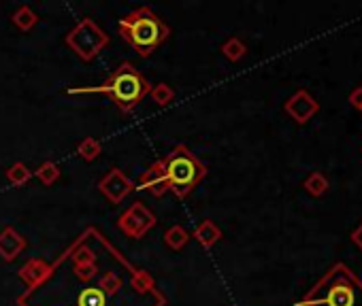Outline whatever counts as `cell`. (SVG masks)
I'll use <instances>...</instances> for the list:
<instances>
[{"instance_id":"e0dca14e","label":"cell","mask_w":362,"mask_h":306,"mask_svg":"<svg viewBox=\"0 0 362 306\" xmlns=\"http://www.w3.org/2000/svg\"><path fill=\"white\" fill-rule=\"evenodd\" d=\"M313 198H319L329 192V179L324 177L322 172H311L309 177L305 179V185H303Z\"/></svg>"},{"instance_id":"484cf974","label":"cell","mask_w":362,"mask_h":306,"mask_svg":"<svg viewBox=\"0 0 362 306\" xmlns=\"http://www.w3.org/2000/svg\"><path fill=\"white\" fill-rule=\"evenodd\" d=\"M349 105L354 109H360L362 111V87H356V90L349 94Z\"/></svg>"},{"instance_id":"4fadbf2b","label":"cell","mask_w":362,"mask_h":306,"mask_svg":"<svg viewBox=\"0 0 362 306\" xmlns=\"http://www.w3.org/2000/svg\"><path fill=\"white\" fill-rule=\"evenodd\" d=\"M11 22H13V26L17 28V30H22V32H30L36 24H38V17H36V13L30 9V7H20L15 13H13V17H11Z\"/></svg>"},{"instance_id":"2e32d148","label":"cell","mask_w":362,"mask_h":306,"mask_svg":"<svg viewBox=\"0 0 362 306\" xmlns=\"http://www.w3.org/2000/svg\"><path fill=\"white\" fill-rule=\"evenodd\" d=\"M100 153H103V145H100L98 139L88 137L77 145V155L82 158L84 162H94Z\"/></svg>"},{"instance_id":"5bb4252c","label":"cell","mask_w":362,"mask_h":306,"mask_svg":"<svg viewBox=\"0 0 362 306\" xmlns=\"http://www.w3.org/2000/svg\"><path fill=\"white\" fill-rule=\"evenodd\" d=\"M147 96H149L151 102L158 105V107H169V105L173 102V98H175V90H173V87H171L169 83H158V85L151 87Z\"/></svg>"},{"instance_id":"30bf717a","label":"cell","mask_w":362,"mask_h":306,"mask_svg":"<svg viewBox=\"0 0 362 306\" xmlns=\"http://www.w3.org/2000/svg\"><path fill=\"white\" fill-rule=\"evenodd\" d=\"M26 249V238L15 228H5L0 232V257L5 261H13Z\"/></svg>"},{"instance_id":"ffe728a7","label":"cell","mask_w":362,"mask_h":306,"mask_svg":"<svg viewBox=\"0 0 362 306\" xmlns=\"http://www.w3.org/2000/svg\"><path fill=\"white\" fill-rule=\"evenodd\" d=\"M222 54L230 60V62H239L241 58H243L248 54V47H246V43L236 38V36H230L224 45H222Z\"/></svg>"},{"instance_id":"277c9868","label":"cell","mask_w":362,"mask_h":306,"mask_svg":"<svg viewBox=\"0 0 362 306\" xmlns=\"http://www.w3.org/2000/svg\"><path fill=\"white\" fill-rule=\"evenodd\" d=\"M165 162V174L169 192L177 198H186L194 192V188L207 177V166L200 162L186 145H177Z\"/></svg>"},{"instance_id":"ba28073f","label":"cell","mask_w":362,"mask_h":306,"mask_svg":"<svg viewBox=\"0 0 362 306\" xmlns=\"http://www.w3.org/2000/svg\"><path fill=\"white\" fill-rule=\"evenodd\" d=\"M284 109L296 123H307L319 111V105L307 90H299L292 98H288Z\"/></svg>"},{"instance_id":"3957f363","label":"cell","mask_w":362,"mask_h":306,"mask_svg":"<svg viewBox=\"0 0 362 306\" xmlns=\"http://www.w3.org/2000/svg\"><path fill=\"white\" fill-rule=\"evenodd\" d=\"M119 34L141 56L149 58L169 36V26L149 7H139L119 22Z\"/></svg>"},{"instance_id":"7a4b0ae2","label":"cell","mask_w":362,"mask_h":306,"mask_svg":"<svg viewBox=\"0 0 362 306\" xmlns=\"http://www.w3.org/2000/svg\"><path fill=\"white\" fill-rule=\"evenodd\" d=\"M149 81L130 62H122L103 85L79 87V90H68V94H107L119 111L130 113L149 94Z\"/></svg>"},{"instance_id":"5b68a950","label":"cell","mask_w":362,"mask_h":306,"mask_svg":"<svg viewBox=\"0 0 362 306\" xmlns=\"http://www.w3.org/2000/svg\"><path fill=\"white\" fill-rule=\"evenodd\" d=\"M64 43L82 60L92 62L109 45V36L96 26V22L86 17L66 34Z\"/></svg>"},{"instance_id":"d4e9b609","label":"cell","mask_w":362,"mask_h":306,"mask_svg":"<svg viewBox=\"0 0 362 306\" xmlns=\"http://www.w3.org/2000/svg\"><path fill=\"white\" fill-rule=\"evenodd\" d=\"M75 264H94V253L90 249H82L77 255H73Z\"/></svg>"},{"instance_id":"8992f818","label":"cell","mask_w":362,"mask_h":306,"mask_svg":"<svg viewBox=\"0 0 362 306\" xmlns=\"http://www.w3.org/2000/svg\"><path fill=\"white\" fill-rule=\"evenodd\" d=\"M153 226H156V215L143 202L130 204L117 220V228L122 230V234L135 240L143 238Z\"/></svg>"},{"instance_id":"7402d4cb","label":"cell","mask_w":362,"mask_h":306,"mask_svg":"<svg viewBox=\"0 0 362 306\" xmlns=\"http://www.w3.org/2000/svg\"><path fill=\"white\" fill-rule=\"evenodd\" d=\"M98 289L109 298V296H115L119 289H122V279H119V275L117 273H105L103 277H100V283H98Z\"/></svg>"},{"instance_id":"7c38bea8","label":"cell","mask_w":362,"mask_h":306,"mask_svg":"<svg viewBox=\"0 0 362 306\" xmlns=\"http://www.w3.org/2000/svg\"><path fill=\"white\" fill-rule=\"evenodd\" d=\"M192 238H194L200 247L211 249V247L222 238V230L218 228V224H216L213 220H203V222H200V224L196 226Z\"/></svg>"},{"instance_id":"9c48e42d","label":"cell","mask_w":362,"mask_h":306,"mask_svg":"<svg viewBox=\"0 0 362 306\" xmlns=\"http://www.w3.org/2000/svg\"><path fill=\"white\" fill-rule=\"evenodd\" d=\"M141 192H149L151 196L160 198L169 192V185H167V174H165V162L163 160H156L139 179V188Z\"/></svg>"},{"instance_id":"44dd1931","label":"cell","mask_w":362,"mask_h":306,"mask_svg":"<svg viewBox=\"0 0 362 306\" xmlns=\"http://www.w3.org/2000/svg\"><path fill=\"white\" fill-rule=\"evenodd\" d=\"M77 306H107V296L98 287H88L79 293Z\"/></svg>"},{"instance_id":"52a82bcc","label":"cell","mask_w":362,"mask_h":306,"mask_svg":"<svg viewBox=\"0 0 362 306\" xmlns=\"http://www.w3.org/2000/svg\"><path fill=\"white\" fill-rule=\"evenodd\" d=\"M135 190H137V185L119 168H111L98 183V192L111 204H122V200L128 198Z\"/></svg>"},{"instance_id":"4316f807","label":"cell","mask_w":362,"mask_h":306,"mask_svg":"<svg viewBox=\"0 0 362 306\" xmlns=\"http://www.w3.org/2000/svg\"><path fill=\"white\" fill-rule=\"evenodd\" d=\"M352 240H354V245L362 251V224L352 232Z\"/></svg>"},{"instance_id":"ac0fdd59","label":"cell","mask_w":362,"mask_h":306,"mask_svg":"<svg viewBox=\"0 0 362 306\" xmlns=\"http://www.w3.org/2000/svg\"><path fill=\"white\" fill-rule=\"evenodd\" d=\"M36 179L41 181L43 185L52 188L58 179H60V166L56 162H43L41 166L36 168Z\"/></svg>"},{"instance_id":"9a60e30c","label":"cell","mask_w":362,"mask_h":306,"mask_svg":"<svg viewBox=\"0 0 362 306\" xmlns=\"http://www.w3.org/2000/svg\"><path fill=\"white\" fill-rule=\"evenodd\" d=\"M30 179H32V170H30L26 164L15 162L13 166H9V170H7V181H9L13 188H22V185H26Z\"/></svg>"},{"instance_id":"6da1fadb","label":"cell","mask_w":362,"mask_h":306,"mask_svg":"<svg viewBox=\"0 0 362 306\" xmlns=\"http://www.w3.org/2000/svg\"><path fill=\"white\" fill-rule=\"evenodd\" d=\"M296 306H362V279L345 264H335Z\"/></svg>"},{"instance_id":"603a6c76","label":"cell","mask_w":362,"mask_h":306,"mask_svg":"<svg viewBox=\"0 0 362 306\" xmlns=\"http://www.w3.org/2000/svg\"><path fill=\"white\" fill-rule=\"evenodd\" d=\"M96 273H98L96 261H94V264H75V275H77L79 281H84V283L90 281V279H94Z\"/></svg>"},{"instance_id":"8fae6325","label":"cell","mask_w":362,"mask_h":306,"mask_svg":"<svg viewBox=\"0 0 362 306\" xmlns=\"http://www.w3.org/2000/svg\"><path fill=\"white\" fill-rule=\"evenodd\" d=\"M50 275H52V268L45 264L43 259H30L28 264L20 270V277L26 281L28 289H34L36 285H41Z\"/></svg>"},{"instance_id":"d6986e66","label":"cell","mask_w":362,"mask_h":306,"mask_svg":"<svg viewBox=\"0 0 362 306\" xmlns=\"http://www.w3.org/2000/svg\"><path fill=\"white\" fill-rule=\"evenodd\" d=\"M188 240H190V234H188L186 228H181V226H173V228H169V230L165 232V245H167L169 249H173V251L183 249V247L188 245Z\"/></svg>"},{"instance_id":"cb8c5ba5","label":"cell","mask_w":362,"mask_h":306,"mask_svg":"<svg viewBox=\"0 0 362 306\" xmlns=\"http://www.w3.org/2000/svg\"><path fill=\"white\" fill-rule=\"evenodd\" d=\"M133 287H135L137 291H149V289L153 287V281H151V277H149L147 273L139 270V273H135V277H133Z\"/></svg>"}]
</instances>
